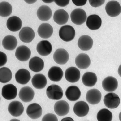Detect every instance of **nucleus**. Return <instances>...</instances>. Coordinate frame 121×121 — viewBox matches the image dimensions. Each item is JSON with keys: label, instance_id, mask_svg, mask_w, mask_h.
Listing matches in <instances>:
<instances>
[{"label": "nucleus", "instance_id": "nucleus-36", "mask_svg": "<svg viewBox=\"0 0 121 121\" xmlns=\"http://www.w3.org/2000/svg\"><path fill=\"white\" fill-rule=\"evenodd\" d=\"M42 121H58L56 116L53 114L49 113L45 115L42 118Z\"/></svg>", "mask_w": 121, "mask_h": 121}, {"label": "nucleus", "instance_id": "nucleus-29", "mask_svg": "<svg viewBox=\"0 0 121 121\" xmlns=\"http://www.w3.org/2000/svg\"><path fill=\"white\" fill-rule=\"evenodd\" d=\"M81 94L79 88L76 86H71L68 87L65 92L67 99L71 101H75L79 99Z\"/></svg>", "mask_w": 121, "mask_h": 121}, {"label": "nucleus", "instance_id": "nucleus-35", "mask_svg": "<svg viewBox=\"0 0 121 121\" xmlns=\"http://www.w3.org/2000/svg\"><path fill=\"white\" fill-rule=\"evenodd\" d=\"M112 112L105 108L100 110L97 114V118L98 121H112Z\"/></svg>", "mask_w": 121, "mask_h": 121}, {"label": "nucleus", "instance_id": "nucleus-12", "mask_svg": "<svg viewBox=\"0 0 121 121\" xmlns=\"http://www.w3.org/2000/svg\"><path fill=\"white\" fill-rule=\"evenodd\" d=\"M65 76L66 80L69 82H76L80 79V72L77 68L71 67L68 68L65 71Z\"/></svg>", "mask_w": 121, "mask_h": 121}, {"label": "nucleus", "instance_id": "nucleus-8", "mask_svg": "<svg viewBox=\"0 0 121 121\" xmlns=\"http://www.w3.org/2000/svg\"><path fill=\"white\" fill-rule=\"evenodd\" d=\"M35 32L32 28L29 27L22 28L20 31L19 36L21 40L25 43H29L33 40Z\"/></svg>", "mask_w": 121, "mask_h": 121}, {"label": "nucleus", "instance_id": "nucleus-38", "mask_svg": "<svg viewBox=\"0 0 121 121\" xmlns=\"http://www.w3.org/2000/svg\"><path fill=\"white\" fill-rule=\"evenodd\" d=\"M8 60L7 55L5 53L0 51V67L4 66Z\"/></svg>", "mask_w": 121, "mask_h": 121}, {"label": "nucleus", "instance_id": "nucleus-34", "mask_svg": "<svg viewBox=\"0 0 121 121\" xmlns=\"http://www.w3.org/2000/svg\"><path fill=\"white\" fill-rule=\"evenodd\" d=\"M12 7L11 5L8 2L4 1L0 3V16L6 17L12 13Z\"/></svg>", "mask_w": 121, "mask_h": 121}, {"label": "nucleus", "instance_id": "nucleus-40", "mask_svg": "<svg viewBox=\"0 0 121 121\" xmlns=\"http://www.w3.org/2000/svg\"><path fill=\"white\" fill-rule=\"evenodd\" d=\"M72 1L75 5L78 6H83L87 2V0H73Z\"/></svg>", "mask_w": 121, "mask_h": 121}, {"label": "nucleus", "instance_id": "nucleus-18", "mask_svg": "<svg viewBox=\"0 0 121 121\" xmlns=\"http://www.w3.org/2000/svg\"><path fill=\"white\" fill-rule=\"evenodd\" d=\"M15 77L16 82L22 85L27 84L31 78L30 73L24 69H19L16 73Z\"/></svg>", "mask_w": 121, "mask_h": 121}, {"label": "nucleus", "instance_id": "nucleus-45", "mask_svg": "<svg viewBox=\"0 0 121 121\" xmlns=\"http://www.w3.org/2000/svg\"><path fill=\"white\" fill-rule=\"evenodd\" d=\"M0 100H1V97H0Z\"/></svg>", "mask_w": 121, "mask_h": 121}, {"label": "nucleus", "instance_id": "nucleus-30", "mask_svg": "<svg viewBox=\"0 0 121 121\" xmlns=\"http://www.w3.org/2000/svg\"><path fill=\"white\" fill-rule=\"evenodd\" d=\"M63 72L61 69L59 67L53 66L49 70L48 76L50 80L53 81H60L63 76Z\"/></svg>", "mask_w": 121, "mask_h": 121}, {"label": "nucleus", "instance_id": "nucleus-46", "mask_svg": "<svg viewBox=\"0 0 121 121\" xmlns=\"http://www.w3.org/2000/svg\"></svg>", "mask_w": 121, "mask_h": 121}, {"label": "nucleus", "instance_id": "nucleus-39", "mask_svg": "<svg viewBox=\"0 0 121 121\" xmlns=\"http://www.w3.org/2000/svg\"><path fill=\"white\" fill-rule=\"evenodd\" d=\"M54 1L57 5L61 7H64L68 5L69 4L70 0H56Z\"/></svg>", "mask_w": 121, "mask_h": 121}, {"label": "nucleus", "instance_id": "nucleus-4", "mask_svg": "<svg viewBox=\"0 0 121 121\" xmlns=\"http://www.w3.org/2000/svg\"><path fill=\"white\" fill-rule=\"evenodd\" d=\"M104 102L105 106L108 108L114 109L119 106L120 99L118 96L116 94L110 93L104 96Z\"/></svg>", "mask_w": 121, "mask_h": 121}, {"label": "nucleus", "instance_id": "nucleus-44", "mask_svg": "<svg viewBox=\"0 0 121 121\" xmlns=\"http://www.w3.org/2000/svg\"><path fill=\"white\" fill-rule=\"evenodd\" d=\"M9 121H21L20 120L16 119H13Z\"/></svg>", "mask_w": 121, "mask_h": 121}, {"label": "nucleus", "instance_id": "nucleus-32", "mask_svg": "<svg viewBox=\"0 0 121 121\" xmlns=\"http://www.w3.org/2000/svg\"><path fill=\"white\" fill-rule=\"evenodd\" d=\"M82 81L85 86L91 87L94 86L96 84L97 81V78L95 73L88 72L83 75Z\"/></svg>", "mask_w": 121, "mask_h": 121}, {"label": "nucleus", "instance_id": "nucleus-26", "mask_svg": "<svg viewBox=\"0 0 121 121\" xmlns=\"http://www.w3.org/2000/svg\"><path fill=\"white\" fill-rule=\"evenodd\" d=\"M53 32V27L50 24L44 23L39 26L38 30V35L41 38L45 39L50 37Z\"/></svg>", "mask_w": 121, "mask_h": 121}, {"label": "nucleus", "instance_id": "nucleus-25", "mask_svg": "<svg viewBox=\"0 0 121 121\" xmlns=\"http://www.w3.org/2000/svg\"><path fill=\"white\" fill-rule=\"evenodd\" d=\"M31 82L33 86L36 89H41L46 86L47 80L44 75L38 74L35 75L32 78Z\"/></svg>", "mask_w": 121, "mask_h": 121}, {"label": "nucleus", "instance_id": "nucleus-13", "mask_svg": "<svg viewBox=\"0 0 121 121\" xmlns=\"http://www.w3.org/2000/svg\"><path fill=\"white\" fill-rule=\"evenodd\" d=\"M104 89L108 92H112L115 91L118 86V82L116 78L112 76H108L105 78L102 82Z\"/></svg>", "mask_w": 121, "mask_h": 121}, {"label": "nucleus", "instance_id": "nucleus-20", "mask_svg": "<svg viewBox=\"0 0 121 121\" xmlns=\"http://www.w3.org/2000/svg\"><path fill=\"white\" fill-rule=\"evenodd\" d=\"M52 50L51 44L47 40H43L39 42L37 46L38 53L42 56H47L51 54Z\"/></svg>", "mask_w": 121, "mask_h": 121}, {"label": "nucleus", "instance_id": "nucleus-37", "mask_svg": "<svg viewBox=\"0 0 121 121\" xmlns=\"http://www.w3.org/2000/svg\"><path fill=\"white\" fill-rule=\"evenodd\" d=\"M105 0H89V2L90 5L92 7L97 8L102 5L103 4Z\"/></svg>", "mask_w": 121, "mask_h": 121}, {"label": "nucleus", "instance_id": "nucleus-21", "mask_svg": "<svg viewBox=\"0 0 121 121\" xmlns=\"http://www.w3.org/2000/svg\"><path fill=\"white\" fill-rule=\"evenodd\" d=\"M75 63L78 68L81 69H86L91 64V60L89 56L85 53L78 55L75 59Z\"/></svg>", "mask_w": 121, "mask_h": 121}, {"label": "nucleus", "instance_id": "nucleus-14", "mask_svg": "<svg viewBox=\"0 0 121 121\" xmlns=\"http://www.w3.org/2000/svg\"><path fill=\"white\" fill-rule=\"evenodd\" d=\"M34 91L29 86L22 87L19 91V96L20 99L25 103L30 102L33 99L35 96Z\"/></svg>", "mask_w": 121, "mask_h": 121}, {"label": "nucleus", "instance_id": "nucleus-3", "mask_svg": "<svg viewBox=\"0 0 121 121\" xmlns=\"http://www.w3.org/2000/svg\"><path fill=\"white\" fill-rule=\"evenodd\" d=\"M46 94L48 98L53 100H60L63 95L62 89L60 86L56 84L49 86L47 89Z\"/></svg>", "mask_w": 121, "mask_h": 121}, {"label": "nucleus", "instance_id": "nucleus-19", "mask_svg": "<svg viewBox=\"0 0 121 121\" xmlns=\"http://www.w3.org/2000/svg\"><path fill=\"white\" fill-rule=\"evenodd\" d=\"M102 19L99 16L97 15H91L87 19L86 25L90 30H97L101 27L102 24Z\"/></svg>", "mask_w": 121, "mask_h": 121}, {"label": "nucleus", "instance_id": "nucleus-22", "mask_svg": "<svg viewBox=\"0 0 121 121\" xmlns=\"http://www.w3.org/2000/svg\"><path fill=\"white\" fill-rule=\"evenodd\" d=\"M93 42L92 38L88 35H83L78 39V44L80 49L87 51L92 48Z\"/></svg>", "mask_w": 121, "mask_h": 121}, {"label": "nucleus", "instance_id": "nucleus-33", "mask_svg": "<svg viewBox=\"0 0 121 121\" xmlns=\"http://www.w3.org/2000/svg\"><path fill=\"white\" fill-rule=\"evenodd\" d=\"M12 73L9 68L3 67L0 68V82L3 83H7L12 78Z\"/></svg>", "mask_w": 121, "mask_h": 121}, {"label": "nucleus", "instance_id": "nucleus-5", "mask_svg": "<svg viewBox=\"0 0 121 121\" xmlns=\"http://www.w3.org/2000/svg\"><path fill=\"white\" fill-rule=\"evenodd\" d=\"M105 9L107 14L112 17L118 16L121 12L119 3L115 1H111L108 2L106 6Z\"/></svg>", "mask_w": 121, "mask_h": 121}, {"label": "nucleus", "instance_id": "nucleus-28", "mask_svg": "<svg viewBox=\"0 0 121 121\" xmlns=\"http://www.w3.org/2000/svg\"><path fill=\"white\" fill-rule=\"evenodd\" d=\"M37 15L38 18L42 21H47L51 18L52 11L49 6L45 5L41 6L38 9Z\"/></svg>", "mask_w": 121, "mask_h": 121}, {"label": "nucleus", "instance_id": "nucleus-2", "mask_svg": "<svg viewBox=\"0 0 121 121\" xmlns=\"http://www.w3.org/2000/svg\"><path fill=\"white\" fill-rule=\"evenodd\" d=\"M70 17L73 23L77 25H81L86 22L87 16L86 12L83 9L77 8L71 12Z\"/></svg>", "mask_w": 121, "mask_h": 121}, {"label": "nucleus", "instance_id": "nucleus-24", "mask_svg": "<svg viewBox=\"0 0 121 121\" xmlns=\"http://www.w3.org/2000/svg\"><path fill=\"white\" fill-rule=\"evenodd\" d=\"M69 15L64 10L60 9L56 11L54 13L53 19L54 21L59 25H62L68 22Z\"/></svg>", "mask_w": 121, "mask_h": 121}, {"label": "nucleus", "instance_id": "nucleus-11", "mask_svg": "<svg viewBox=\"0 0 121 121\" xmlns=\"http://www.w3.org/2000/svg\"><path fill=\"white\" fill-rule=\"evenodd\" d=\"M31 52L30 49L25 45H21L18 47L16 50L15 56L19 61H25L30 58Z\"/></svg>", "mask_w": 121, "mask_h": 121}, {"label": "nucleus", "instance_id": "nucleus-41", "mask_svg": "<svg viewBox=\"0 0 121 121\" xmlns=\"http://www.w3.org/2000/svg\"><path fill=\"white\" fill-rule=\"evenodd\" d=\"M61 121H74L70 117H65L62 119Z\"/></svg>", "mask_w": 121, "mask_h": 121}, {"label": "nucleus", "instance_id": "nucleus-6", "mask_svg": "<svg viewBox=\"0 0 121 121\" xmlns=\"http://www.w3.org/2000/svg\"><path fill=\"white\" fill-rule=\"evenodd\" d=\"M17 89L13 85L9 84L5 85L3 87L2 95L6 100H10L14 99L17 96Z\"/></svg>", "mask_w": 121, "mask_h": 121}, {"label": "nucleus", "instance_id": "nucleus-16", "mask_svg": "<svg viewBox=\"0 0 121 121\" xmlns=\"http://www.w3.org/2000/svg\"><path fill=\"white\" fill-rule=\"evenodd\" d=\"M102 97V94L100 91L97 89H94L87 91L86 98L88 103L95 105L100 102Z\"/></svg>", "mask_w": 121, "mask_h": 121}, {"label": "nucleus", "instance_id": "nucleus-15", "mask_svg": "<svg viewBox=\"0 0 121 121\" xmlns=\"http://www.w3.org/2000/svg\"><path fill=\"white\" fill-rule=\"evenodd\" d=\"M54 109L55 112L58 115L63 116L66 115L69 112L70 106L66 101L61 100L56 103Z\"/></svg>", "mask_w": 121, "mask_h": 121}, {"label": "nucleus", "instance_id": "nucleus-7", "mask_svg": "<svg viewBox=\"0 0 121 121\" xmlns=\"http://www.w3.org/2000/svg\"><path fill=\"white\" fill-rule=\"evenodd\" d=\"M42 113L41 106L36 103H32L29 105L26 110L27 115L33 119L39 118L41 116Z\"/></svg>", "mask_w": 121, "mask_h": 121}, {"label": "nucleus", "instance_id": "nucleus-31", "mask_svg": "<svg viewBox=\"0 0 121 121\" xmlns=\"http://www.w3.org/2000/svg\"><path fill=\"white\" fill-rule=\"evenodd\" d=\"M18 41L14 36L8 35L3 39L2 42L3 46L5 49L9 50H14L17 47Z\"/></svg>", "mask_w": 121, "mask_h": 121}, {"label": "nucleus", "instance_id": "nucleus-10", "mask_svg": "<svg viewBox=\"0 0 121 121\" xmlns=\"http://www.w3.org/2000/svg\"><path fill=\"white\" fill-rule=\"evenodd\" d=\"M9 112L14 117L21 116L23 113L24 107L22 104L18 101H13L9 104L8 107Z\"/></svg>", "mask_w": 121, "mask_h": 121}, {"label": "nucleus", "instance_id": "nucleus-27", "mask_svg": "<svg viewBox=\"0 0 121 121\" xmlns=\"http://www.w3.org/2000/svg\"><path fill=\"white\" fill-rule=\"evenodd\" d=\"M29 66L30 69L35 72L38 73L43 69L44 63L41 58L35 56L32 58L29 61Z\"/></svg>", "mask_w": 121, "mask_h": 121}, {"label": "nucleus", "instance_id": "nucleus-17", "mask_svg": "<svg viewBox=\"0 0 121 121\" xmlns=\"http://www.w3.org/2000/svg\"><path fill=\"white\" fill-rule=\"evenodd\" d=\"M73 112L76 115L80 117L86 116L89 112V107L88 104L83 101H80L74 104Z\"/></svg>", "mask_w": 121, "mask_h": 121}, {"label": "nucleus", "instance_id": "nucleus-9", "mask_svg": "<svg viewBox=\"0 0 121 121\" xmlns=\"http://www.w3.org/2000/svg\"><path fill=\"white\" fill-rule=\"evenodd\" d=\"M53 57L56 63L63 65L66 64L69 60V55L66 50L63 48H59L55 51Z\"/></svg>", "mask_w": 121, "mask_h": 121}, {"label": "nucleus", "instance_id": "nucleus-1", "mask_svg": "<svg viewBox=\"0 0 121 121\" xmlns=\"http://www.w3.org/2000/svg\"><path fill=\"white\" fill-rule=\"evenodd\" d=\"M60 38L63 41L68 42L72 40L75 37L76 32L71 26L66 25L63 26L59 33Z\"/></svg>", "mask_w": 121, "mask_h": 121}, {"label": "nucleus", "instance_id": "nucleus-23", "mask_svg": "<svg viewBox=\"0 0 121 121\" xmlns=\"http://www.w3.org/2000/svg\"><path fill=\"white\" fill-rule=\"evenodd\" d=\"M6 26L10 31L17 32L21 28L22 22L21 19L17 16H13L8 19Z\"/></svg>", "mask_w": 121, "mask_h": 121}, {"label": "nucleus", "instance_id": "nucleus-43", "mask_svg": "<svg viewBox=\"0 0 121 121\" xmlns=\"http://www.w3.org/2000/svg\"><path fill=\"white\" fill-rule=\"evenodd\" d=\"M42 1L45 3L49 4V3H51L53 2L54 0H42Z\"/></svg>", "mask_w": 121, "mask_h": 121}, {"label": "nucleus", "instance_id": "nucleus-42", "mask_svg": "<svg viewBox=\"0 0 121 121\" xmlns=\"http://www.w3.org/2000/svg\"><path fill=\"white\" fill-rule=\"evenodd\" d=\"M25 1L29 4H33L36 2L37 0H25Z\"/></svg>", "mask_w": 121, "mask_h": 121}]
</instances>
